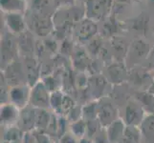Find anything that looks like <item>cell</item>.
<instances>
[{"mask_svg":"<svg viewBox=\"0 0 154 143\" xmlns=\"http://www.w3.org/2000/svg\"><path fill=\"white\" fill-rule=\"evenodd\" d=\"M150 50L151 47L149 44L143 38H135L133 41H131L124 61L128 71L144 64L149 55Z\"/></svg>","mask_w":154,"mask_h":143,"instance_id":"obj_1","label":"cell"},{"mask_svg":"<svg viewBox=\"0 0 154 143\" xmlns=\"http://www.w3.org/2000/svg\"><path fill=\"white\" fill-rule=\"evenodd\" d=\"M26 22H27L28 30L34 35L39 36V37H47L53 31H55L53 17L35 13L32 10L26 16Z\"/></svg>","mask_w":154,"mask_h":143,"instance_id":"obj_2","label":"cell"},{"mask_svg":"<svg viewBox=\"0 0 154 143\" xmlns=\"http://www.w3.org/2000/svg\"><path fill=\"white\" fill-rule=\"evenodd\" d=\"M113 0H85V17L96 22L103 21L112 13Z\"/></svg>","mask_w":154,"mask_h":143,"instance_id":"obj_3","label":"cell"},{"mask_svg":"<svg viewBox=\"0 0 154 143\" xmlns=\"http://www.w3.org/2000/svg\"><path fill=\"white\" fill-rule=\"evenodd\" d=\"M19 49L17 36L13 34L4 33L1 35V69L4 70L8 65L18 59Z\"/></svg>","mask_w":154,"mask_h":143,"instance_id":"obj_4","label":"cell"},{"mask_svg":"<svg viewBox=\"0 0 154 143\" xmlns=\"http://www.w3.org/2000/svg\"><path fill=\"white\" fill-rule=\"evenodd\" d=\"M146 116V112L136 98L129 99L125 103L123 120L125 121L126 126L140 127Z\"/></svg>","mask_w":154,"mask_h":143,"instance_id":"obj_5","label":"cell"},{"mask_svg":"<svg viewBox=\"0 0 154 143\" xmlns=\"http://www.w3.org/2000/svg\"><path fill=\"white\" fill-rule=\"evenodd\" d=\"M51 92L45 86L44 82L40 79L31 87L30 105L35 109L50 110Z\"/></svg>","mask_w":154,"mask_h":143,"instance_id":"obj_6","label":"cell"},{"mask_svg":"<svg viewBox=\"0 0 154 143\" xmlns=\"http://www.w3.org/2000/svg\"><path fill=\"white\" fill-rule=\"evenodd\" d=\"M74 35L77 40L82 44H86L99 34L98 22L87 17H84L79 22H78L73 30Z\"/></svg>","mask_w":154,"mask_h":143,"instance_id":"obj_7","label":"cell"},{"mask_svg":"<svg viewBox=\"0 0 154 143\" xmlns=\"http://www.w3.org/2000/svg\"><path fill=\"white\" fill-rule=\"evenodd\" d=\"M1 76L5 78L11 88L27 84L24 65L22 62L18 61L17 59L5 68L3 73H1Z\"/></svg>","mask_w":154,"mask_h":143,"instance_id":"obj_8","label":"cell"},{"mask_svg":"<svg viewBox=\"0 0 154 143\" xmlns=\"http://www.w3.org/2000/svg\"><path fill=\"white\" fill-rule=\"evenodd\" d=\"M128 72L124 62L112 61L106 65L104 76L112 85H121L128 80Z\"/></svg>","mask_w":154,"mask_h":143,"instance_id":"obj_9","label":"cell"},{"mask_svg":"<svg viewBox=\"0 0 154 143\" xmlns=\"http://www.w3.org/2000/svg\"><path fill=\"white\" fill-rule=\"evenodd\" d=\"M153 80V76L150 72L144 66H138L129 70L128 72V80L138 89V91H147L150 84Z\"/></svg>","mask_w":154,"mask_h":143,"instance_id":"obj_10","label":"cell"},{"mask_svg":"<svg viewBox=\"0 0 154 143\" xmlns=\"http://www.w3.org/2000/svg\"><path fill=\"white\" fill-rule=\"evenodd\" d=\"M31 86L28 84L14 86L10 89L9 102L14 104L20 110H22L30 105Z\"/></svg>","mask_w":154,"mask_h":143,"instance_id":"obj_11","label":"cell"},{"mask_svg":"<svg viewBox=\"0 0 154 143\" xmlns=\"http://www.w3.org/2000/svg\"><path fill=\"white\" fill-rule=\"evenodd\" d=\"M5 26L9 33L17 36L28 30L26 17L22 13H5Z\"/></svg>","mask_w":154,"mask_h":143,"instance_id":"obj_12","label":"cell"},{"mask_svg":"<svg viewBox=\"0 0 154 143\" xmlns=\"http://www.w3.org/2000/svg\"><path fill=\"white\" fill-rule=\"evenodd\" d=\"M130 43L124 36L116 35L109 39V51L113 61L124 62Z\"/></svg>","mask_w":154,"mask_h":143,"instance_id":"obj_13","label":"cell"},{"mask_svg":"<svg viewBox=\"0 0 154 143\" xmlns=\"http://www.w3.org/2000/svg\"><path fill=\"white\" fill-rule=\"evenodd\" d=\"M17 127L23 134L34 132L35 130V108L29 105L21 110Z\"/></svg>","mask_w":154,"mask_h":143,"instance_id":"obj_14","label":"cell"},{"mask_svg":"<svg viewBox=\"0 0 154 143\" xmlns=\"http://www.w3.org/2000/svg\"><path fill=\"white\" fill-rule=\"evenodd\" d=\"M118 118V111L115 106L108 101H103L99 103V111H98V121L103 128H106Z\"/></svg>","mask_w":154,"mask_h":143,"instance_id":"obj_15","label":"cell"},{"mask_svg":"<svg viewBox=\"0 0 154 143\" xmlns=\"http://www.w3.org/2000/svg\"><path fill=\"white\" fill-rule=\"evenodd\" d=\"M109 84L110 83L104 76H100L97 73V75H92L91 77L88 78L87 89L94 100H97L103 97Z\"/></svg>","mask_w":154,"mask_h":143,"instance_id":"obj_16","label":"cell"},{"mask_svg":"<svg viewBox=\"0 0 154 143\" xmlns=\"http://www.w3.org/2000/svg\"><path fill=\"white\" fill-rule=\"evenodd\" d=\"M20 109L12 103L1 104L0 108V118H1V124L5 127L17 126V120L20 115Z\"/></svg>","mask_w":154,"mask_h":143,"instance_id":"obj_17","label":"cell"},{"mask_svg":"<svg viewBox=\"0 0 154 143\" xmlns=\"http://www.w3.org/2000/svg\"><path fill=\"white\" fill-rule=\"evenodd\" d=\"M23 65L26 73V78H27V84L32 87L34 84L40 80V65L34 56L24 57Z\"/></svg>","mask_w":154,"mask_h":143,"instance_id":"obj_18","label":"cell"},{"mask_svg":"<svg viewBox=\"0 0 154 143\" xmlns=\"http://www.w3.org/2000/svg\"><path fill=\"white\" fill-rule=\"evenodd\" d=\"M17 42L19 54L23 55L24 57L34 56L36 46L35 44L34 34L29 30L17 36Z\"/></svg>","mask_w":154,"mask_h":143,"instance_id":"obj_19","label":"cell"},{"mask_svg":"<svg viewBox=\"0 0 154 143\" xmlns=\"http://www.w3.org/2000/svg\"><path fill=\"white\" fill-rule=\"evenodd\" d=\"M126 127L123 118H118L104 128L109 143H120L125 133Z\"/></svg>","mask_w":154,"mask_h":143,"instance_id":"obj_20","label":"cell"},{"mask_svg":"<svg viewBox=\"0 0 154 143\" xmlns=\"http://www.w3.org/2000/svg\"><path fill=\"white\" fill-rule=\"evenodd\" d=\"M0 8L4 13H22L27 10L26 0H0Z\"/></svg>","mask_w":154,"mask_h":143,"instance_id":"obj_21","label":"cell"},{"mask_svg":"<svg viewBox=\"0 0 154 143\" xmlns=\"http://www.w3.org/2000/svg\"><path fill=\"white\" fill-rule=\"evenodd\" d=\"M31 10L35 13L51 17H54L57 10L54 0H33Z\"/></svg>","mask_w":154,"mask_h":143,"instance_id":"obj_22","label":"cell"},{"mask_svg":"<svg viewBox=\"0 0 154 143\" xmlns=\"http://www.w3.org/2000/svg\"><path fill=\"white\" fill-rule=\"evenodd\" d=\"M139 129L142 143H154V115H146Z\"/></svg>","mask_w":154,"mask_h":143,"instance_id":"obj_23","label":"cell"},{"mask_svg":"<svg viewBox=\"0 0 154 143\" xmlns=\"http://www.w3.org/2000/svg\"><path fill=\"white\" fill-rule=\"evenodd\" d=\"M146 112V115H154V94L148 91H138L135 97Z\"/></svg>","mask_w":154,"mask_h":143,"instance_id":"obj_24","label":"cell"},{"mask_svg":"<svg viewBox=\"0 0 154 143\" xmlns=\"http://www.w3.org/2000/svg\"><path fill=\"white\" fill-rule=\"evenodd\" d=\"M54 113L47 109H35V130L46 132Z\"/></svg>","mask_w":154,"mask_h":143,"instance_id":"obj_25","label":"cell"},{"mask_svg":"<svg viewBox=\"0 0 154 143\" xmlns=\"http://www.w3.org/2000/svg\"><path fill=\"white\" fill-rule=\"evenodd\" d=\"M103 26V31L102 34L103 37H108L109 39L112 38L113 36L118 35V31H119V23L117 21L116 17L113 14H110L109 16L106 18Z\"/></svg>","mask_w":154,"mask_h":143,"instance_id":"obj_26","label":"cell"},{"mask_svg":"<svg viewBox=\"0 0 154 143\" xmlns=\"http://www.w3.org/2000/svg\"><path fill=\"white\" fill-rule=\"evenodd\" d=\"M148 23H149V16L143 13L131 21L130 29L137 34H145L148 30Z\"/></svg>","mask_w":154,"mask_h":143,"instance_id":"obj_27","label":"cell"},{"mask_svg":"<svg viewBox=\"0 0 154 143\" xmlns=\"http://www.w3.org/2000/svg\"><path fill=\"white\" fill-rule=\"evenodd\" d=\"M69 132L76 136L78 139H81L87 135V121L83 118L73 121L69 124Z\"/></svg>","mask_w":154,"mask_h":143,"instance_id":"obj_28","label":"cell"},{"mask_svg":"<svg viewBox=\"0 0 154 143\" xmlns=\"http://www.w3.org/2000/svg\"><path fill=\"white\" fill-rule=\"evenodd\" d=\"M88 52L86 50H74V54H73V60H74V64L77 68L82 69V70H85L87 69L91 63L88 58Z\"/></svg>","mask_w":154,"mask_h":143,"instance_id":"obj_29","label":"cell"},{"mask_svg":"<svg viewBox=\"0 0 154 143\" xmlns=\"http://www.w3.org/2000/svg\"><path fill=\"white\" fill-rule=\"evenodd\" d=\"M120 143H142V136L139 127L127 126L125 133Z\"/></svg>","mask_w":154,"mask_h":143,"instance_id":"obj_30","label":"cell"},{"mask_svg":"<svg viewBox=\"0 0 154 143\" xmlns=\"http://www.w3.org/2000/svg\"><path fill=\"white\" fill-rule=\"evenodd\" d=\"M64 94L61 90H57L55 92L51 93V98H50V107L53 113L57 115H61V108L63 99H64Z\"/></svg>","mask_w":154,"mask_h":143,"instance_id":"obj_31","label":"cell"},{"mask_svg":"<svg viewBox=\"0 0 154 143\" xmlns=\"http://www.w3.org/2000/svg\"><path fill=\"white\" fill-rule=\"evenodd\" d=\"M98 111L99 102L97 100H93L82 107V118L86 121L96 120L98 118Z\"/></svg>","mask_w":154,"mask_h":143,"instance_id":"obj_32","label":"cell"},{"mask_svg":"<svg viewBox=\"0 0 154 143\" xmlns=\"http://www.w3.org/2000/svg\"><path fill=\"white\" fill-rule=\"evenodd\" d=\"M103 37L102 36H95L90 41L86 43L85 50L89 55H94V56H99L100 52L103 49Z\"/></svg>","mask_w":154,"mask_h":143,"instance_id":"obj_33","label":"cell"},{"mask_svg":"<svg viewBox=\"0 0 154 143\" xmlns=\"http://www.w3.org/2000/svg\"><path fill=\"white\" fill-rule=\"evenodd\" d=\"M75 106H76V103L74 101V99L71 97L65 94L64 99H63V103H62V108H61V115L67 116V115L70 113V111L75 107Z\"/></svg>","mask_w":154,"mask_h":143,"instance_id":"obj_34","label":"cell"},{"mask_svg":"<svg viewBox=\"0 0 154 143\" xmlns=\"http://www.w3.org/2000/svg\"><path fill=\"white\" fill-rule=\"evenodd\" d=\"M35 139L36 143H52L51 136L48 135L46 132H41V131H36L35 130L32 132Z\"/></svg>","mask_w":154,"mask_h":143,"instance_id":"obj_35","label":"cell"},{"mask_svg":"<svg viewBox=\"0 0 154 143\" xmlns=\"http://www.w3.org/2000/svg\"><path fill=\"white\" fill-rule=\"evenodd\" d=\"M143 66H144L146 69H147V70L150 72L151 76L154 75V46L151 47L149 55H148V56L146 59L145 63L143 64Z\"/></svg>","mask_w":154,"mask_h":143,"instance_id":"obj_36","label":"cell"},{"mask_svg":"<svg viewBox=\"0 0 154 143\" xmlns=\"http://www.w3.org/2000/svg\"><path fill=\"white\" fill-rule=\"evenodd\" d=\"M54 2L57 7V10L67 8V7H72L77 5V0H54Z\"/></svg>","mask_w":154,"mask_h":143,"instance_id":"obj_37","label":"cell"},{"mask_svg":"<svg viewBox=\"0 0 154 143\" xmlns=\"http://www.w3.org/2000/svg\"><path fill=\"white\" fill-rule=\"evenodd\" d=\"M79 139H78L76 136H74L70 132L60 137V143H79Z\"/></svg>","mask_w":154,"mask_h":143,"instance_id":"obj_38","label":"cell"},{"mask_svg":"<svg viewBox=\"0 0 154 143\" xmlns=\"http://www.w3.org/2000/svg\"><path fill=\"white\" fill-rule=\"evenodd\" d=\"M22 143H36L33 133H26L23 136Z\"/></svg>","mask_w":154,"mask_h":143,"instance_id":"obj_39","label":"cell"},{"mask_svg":"<svg viewBox=\"0 0 154 143\" xmlns=\"http://www.w3.org/2000/svg\"><path fill=\"white\" fill-rule=\"evenodd\" d=\"M147 91L149 92V93H151V94H154V78H153V80H152V82H151L150 86H149V88H148Z\"/></svg>","mask_w":154,"mask_h":143,"instance_id":"obj_40","label":"cell"},{"mask_svg":"<svg viewBox=\"0 0 154 143\" xmlns=\"http://www.w3.org/2000/svg\"><path fill=\"white\" fill-rule=\"evenodd\" d=\"M148 4H149L151 7L154 8V0H148Z\"/></svg>","mask_w":154,"mask_h":143,"instance_id":"obj_41","label":"cell"},{"mask_svg":"<svg viewBox=\"0 0 154 143\" xmlns=\"http://www.w3.org/2000/svg\"><path fill=\"white\" fill-rule=\"evenodd\" d=\"M18 141H3V143H17Z\"/></svg>","mask_w":154,"mask_h":143,"instance_id":"obj_42","label":"cell"}]
</instances>
